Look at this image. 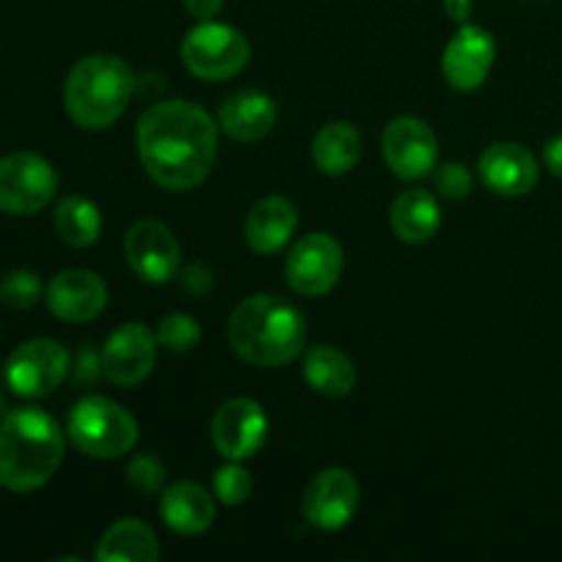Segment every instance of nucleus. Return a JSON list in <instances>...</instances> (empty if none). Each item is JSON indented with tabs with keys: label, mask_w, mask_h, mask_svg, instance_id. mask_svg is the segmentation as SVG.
<instances>
[{
	"label": "nucleus",
	"mask_w": 562,
	"mask_h": 562,
	"mask_svg": "<svg viewBox=\"0 0 562 562\" xmlns=\"http://www.w3.org/2000/svg\"><path fill=\"white\" fill-rule=\"evenodd\" d=\"M137 154L143 170L162 190H195L217 162V124L187 99L157 102L140 115Z\"/></svg>",
	"instance_id": "f257e3e1"
},
{
	"label": "nucleus",
	"mask_w": 562,
	"mask_h": 562,
	"mask_svg": "<svg viewBox=\"0 0 562 562\" xmlns=\"http://www.w3.org/2000/svg\"><path fill=\"white\" fill-rule=\"evenodd\" d=\"M228 344L256 368H280L305 351L307 322L300 307L283 296L256 294L234 307L228 318Z\"/></svg>",
	"instance_id": "f03ea898"
},
{
	"label": "nucleus",
	"mask_w": 562,
	"mask_h": 562,
	"mask_svg": "<svg viewBox=\"0 0 562 562\" xmlns=\"http://www.w3.org/2000/svg\"><path fill=\"white\" fill-rule=\"evenodd\" d=\"M64 461L60 426L36 406H20L0 420V486L27 494L42 488Z\"/></svg>",
	"instance_id": "7ed1b4c3"
},
{
	"label": "nucleus",
	"mask_w": 562,
	"mask_h": 562,
	"mask_svg": "<svg viewBox=\"0 0 562 562\" xmlns=\"http://www.w3.org/2000/svg\"><path fill=\"white\" fill-rule=\"evenodd\" d=\"M135 82V71L119 55H86L66 77L64 108L82 130H108L130 108Z\"/></svg>",
	"instance_id": "20e7f679"
},
{
	"label": "nucleus",
	"mask_w": 562,
	"mask_h": 562,
	"mask_svg": "<svg viewBox=\"0 0 562 562\" xmlns=\"http://www.w3.org/2000/svg\"><path fill=\"white\" fill-rule=\"evenodd\" d=\"M71 445L91 459H121L137 445V420L104 395H86L69 415Z\"/></svg>",
	"instance_id": "39448f33"
},
{
	"label": "nucleus",
	"mask_w": 562,
	"mask_h": 562,
	"mask_svg": "<svg viewBox=\"0 0 562 562\" xmlns=\"http://www.w3.org/2000/svg\"><path fill=\"white\" fill-rule=\"evenodd\" d=\"M181 60L190 75L217 82L239 75L250 60V42L228 22L203 20L181 42Z\"/></svg>",
	"instance_id": "423d86ee"
},
{
	"label": "nucleus",
	"mask_w": 562,
	"mask_h": 562,
	"mask_svg": "<svg viewBox=\"0 0 562 562\" xmlns=\"http://www.w3.org/2000/svg\"><path fill=\"white\" fill-rule=\"evenodd\" d=\"M58 190L53 165L33 151H14L0 159V212L36 214L47 206Z\"/></svg>",
	"instance_id": "0eeeda50"
},
{
	"label": "nucleus",
	"mask_w": 562,
	"mask_h": 562,
	"mask_svg": "<svg viewBox=\"0 0 562 562\" xmlns=\"http://www.w3.org/2000/svg\"><path fill=\"white\" fill-rule=\"evenodd\" d=\"M69 373V351L55 338L25 340L5 360L3 379L20 398H44L55 393Z\"/></svg>",
	"instance_id": "6e6552de"
},
{
	"label": "nucleus",
	"mask_w": 562,
	"mask_h": 562,
	"mask_svg": "<svg viewBox=\"0 0 562 562\" xmlns=\"http://www.w3.org/2000/svg\"><path fill=\"white\" fill-rule=\"evenodd\" d=\"M285 283L300 296H324L344 274V247L333 234L313 231L289 250L283 263Z\"/></svg>",
	"instance_id": "1a4fd4ad"
},
{
	"label": "nucleus",
	"mask_w": 562,
	"mask_h": 562,
	"mask_svg": "<svg viewBox=\"0 0 562 562\" xmlns=\"http://www.w3.org/2000/svg\"><path fill=\"white\" fill-rule=\"evenodd\" d=\"M360 508V483L344 467L316 472L302 494V510L313 527L324 532L344 530Z\"/></svg>",
	"instance_id": "9d476101"
},
{
	"label": "nucleus",
	"mask_w": 562,
	"mask_h": 562,
	"mask_svg": "<svg viewBox=\"0 0 562 562\" xmlns=\"http://www.w3.org/2000/svg\"><path fill=\"white\" fill-rule=\"evenodd\" d=\"M382 154L387 168L398 179L417 181L434 173L439 159V143L431 126L415 115H401L387 124L382 135Z\"/></svg>",
	"instance_id": "9b49d317"
},
{
	"label": "nucleus",
	"mask_w": 562,
	"mask_h": 562,
	"mask_svg": "<svg viewBox=\"0 0 562 562\" xmlns=\"http://www.w3.org/2000/svg\"><path fill=\"white\" fill-rule=\"evenodd\" d=\"M157 333L140 322H126L104 340L99 368L115 387H137L157 362Z\"/></svg>",
	"instance_id": "f8f14e48"
},
{
	"label": "nucleus",
	"mask_w": 562,
	"mask_h": 562,
	"mask_svg": "<svg viewBox=\"0 0 562 562\" xmlns=\"http://www.w3.org/2000/svg\"><path fill=\"white\" fill-rule=\"evenodd\" d=\"M269 420L252 398H231L214 412L212 445L223 459L245 461L267 442Z\"/></svg>",
	"instance_id": "ddd939ff"
},
{
	"label": "nucleus",
	"mask_w": 562,
	"mask_h": 562,
	"mask_svg": "<svg viewBox=\"0 0 562 562\" xmlns=\"http://www.w3.org/2000/svg\"><path fill=\"white\" fill-rule=\"evenodd\" d=\"M124 256L132 272L146 283H168L181 261V247L173 231L159 220H137L124 239Z\"/></svg>",
	"instance_id": "4468645a"
},
{
	"label": "nucleus",
	"mask_w": 562,
	"mask_h": 562,
	"mask_svg": "<svg viewBox=\"0 0 562 562\" xmlns=\"http://www.w3.org/2000/svg\"><path fill=\"white\" fill-rule=\"evenodd\" d=\"M494 58H497V42L492 33L481 25H461L445 47V80L456 91H475L488 80Z\"/></svg>",
	"instance_id": "2eb2a0df"
},
{
	"label": "nucleus",
	"mask_w": 562,
	"mask_h": 562,
	"mask_svg": "<svg viewBox=\"0 0 562 562\" xmlns=\"http://www.w3.org/2000/svg\"><path fill=\"white\" fill-rule=\"evenodd\" d=\"M47 307L60 322H93L108 307V285L91 269H66L49 280Z\"/></svg>",
	"instance_id": "dca6fc26"
},
{
	"label": "nucleus",
	"mask_w": 562,
	"mask_h": 562,
	"mask_svg": "<svg viewBox=\"0 0 562 562\" xmlns=\"http://www.w3.org/2000/svg\"><path fill=\"white\" fill-rule=\"evenodd\" d=\"M477 173L483 187L494 195L521 198L536 190L541 170L532 151L519 143H494L477 159Z\"/></svg>",
	"instance_id": "f3484780"
},
{
	"label": "nucleus",
	"mask_w": 562,
	"mask_h": 562,
	"mask_svg": "<svg viewBox=\"0 0 562 562\" xmlns=\"http://www.w3.org/2000/svg\"><path fill=\"white\" fill-rule=\"evenodd\" d=\"M217 119L228 137L239 143H256L267 137L278 124V104L269 93L245 88V91H236L223 99Z\"/></svg>",
	"instance_id": "a211bd4d"
},
{
	"label": "nucleus",
	"mask_w": 562,
	"mask_h": 562,
	"mask_svg": "<svg viewBox=\"0 0 562 562\" xmlns=\"http://www.w3.org/2000/svg\"><path fill=\"white\" fill-rule=\"evenodd\" d=\"M296 225H300V212L294 203L283 195H269L258 201L247 214V245L258 256H274L289 245L291 236L296 234Z\"/></svg>",
	"instance_id": "6ab92c4d"
},
{
	"label": "nucleus",
	"mask_w": 562,
	"mask_h": 562,
	"mask_svg": "<svg viewBox=\"0 0 562 562\" xmlns=\"http://www.w3.org/2000/svg\"><path fill=\"white\" fill-rule=\"evenodd\" d=\"M159 514L165 525L179 536H201L214 525L217 505L201 483L181 481L165 488L159 499Z\"/></svg>",
	"instance_id": "aec40b11"
},
{
	"label": "nucleus",
	"mask_w": 562,
	"mask_h": 562,
	"mask_svg": "<svg viewBox=\"0 0 562 562\" xmlns=\"http://www.w3.org/2000/svg\"><path fill=\"white\" fill-rule=\"evenodd\" d=\"M390 225L406 245H423L434 239L442 225V209L428 190H406L390 206Z\"/></svg>",
	"instance_id": "412c9836"
},
{
	"label": "nucleus",
	"mask_w": 562,
	"mask_h": 562,
	"mask_svg": "<svg viewBox=\"0 0 562 562\" xmlns=\"http://www.w3.org/2000/svg\"><path fill=\"white\" fill-rule=\"evenodd\" d=\"M302 376L324 398H346L357 384L355 362L335 346H313L305 351Z\"/></svg>",
	"instance_id": "4be33fe9"
},
{
	"label": "nucleus",
	"mask_w": 562,
	"mask_h": 562,
	"mask_svg": "<svg viewBox=\"0 0 562 562\" xmlns=\"http://www.w3.org/2000/svg\"><path fill=\"white\" fill-rule=\"evenodd\" d=\"M99 562H157L159 541L151 525L140 519H121L108 527L97 547Z\"/></svg>",
	"instance_id": "5701e85b"
},
{
	"label": "nucleus",
	"mask_w": 562,
	"mask_h": 562,
	"mask_svg": "<svg viewBox=\"0 0 562 562\" xmlns=\"http://www.w3.org/2000/svg\"><path fill=\"white\" fill-rule=\"evenodd\" d=\"M362 159V135L346 121L322 126L313 137V162L322 173L344 176L355 170Z\"/></svg>",
	"instance_id": "b1692460"
},
{
	"label": "nucleus",
	"mask_w": 562,
	"mask_h": 562,
	"mask_svg": "<svg viewBox=\"0 0 562 562\" xmlns=\"http://www.w3.org/2000/svg\"><path fill=\"white\" fill-rule=\"evenodd\" d=\"M55 234L69 247H91L102 234V212L82 195H66L53 214Z\"/></svg>",
	"instance_id": "393cba45"
},
{
	"label": "nucleus",
	"mask_w": 562,
	"mask_h": 562,
	"mask_svg": "<svg viewBox=\"0 0 562 562\" xmlns=\"http://www.w3.org/2000/svg\"><path fill=\"white\" fill-rule=\"evenodd\" d=\"M157 344L162 349L176 351V355L195 349L201 344V324L187 313H168L157 324Z\"/></svg>",
	"instance_id": "a878e982"
},
{
	"label": "nucleus",
	"mask_w": 562,
	"mask_h": 562,
	"mask_svg": "<svg viewBox=\"0 0 562 562\" xmlns=\"http://www.w3.org/2000/svg\"><path fill=\"white\" fill-rule=\"evenodd\" d=\"M250 494L252 475L239 461H228V464L214 472V497H217V503L236 508V505H245Z\"/></svg>",
	"instance_id": "bb28decb"
},
{
	"label": "nucleus",
	"mask_w": 562,
	"mask_h": 562,
	"mask_svg": "<svg viewBox=\"0 0 562 562\" xmlns=\"http://www.w3.org/2000/svg\"><path fill=\"white\" fill-rule=\"evenodd\" d=\"M42 300V280L36 272L27 269H14L0 280V302L14 311H27Z\"/></svg>",
	"instance_id": "cd10ccee"
},
{
	"label": "nucleus",
	"mask_w": 562,
	"mask_h": 562,
	"mask_svg": "<svg viewBox=\"0 0 562 562\" xmlns=\"http://www.w3.org/2000/svg\"><path fill=\"white\" fill-rule=\"evenodd\" d=\"M126 481L132 488H137L140 494H157L165 492V481H168V470H165L162 461L157 456H135L126 467Z\"/></svg>",
	"instance_id": "c85d7f7f"
},
{
	"label": "nucleus",
	"mask_w": 562,
	"mask_h": 562,
	"mask_svg": "<svg viewBox=\"0 0 562 562\" xmlns=\"http://www.w3.org/2000/svg\"><path fill=\"white\" fill-rule=\"evenodd\" d=\"M434 187L448 201H464L472 192V173L461 162H445L434 170Z\"/></svg>",
	"instance_id": "c756f323"
},
{
	"label": "nucleus",
	"mask_w": 562,
	"mask_h": 562,
	"mask_svg": "<svg viewBox=\"0 0 562 562\" xmlns=\"http://www.w3.org/2000/svg\"><path fill=\"white\" fill-rule=\"evenodd\" d=\"M212 269L203 267V263H192V267H187L184 272V285L187 291H192V294H206L209 289H212Z\"/></svg>",
	"instance_id": "7c9ffc66"
},
{
	"label": "nucleus",
	"mask_w": 562,
	"mask_h": 562,
	"mask_svg": "<svg viewBox=\"0 0 562 562\" xmlns=\"http://www.w3.org/2000/svg\"><path fill=\"white\" fill-rule=\"evenodd\" d=\"M225 0H184V9L187 14L195 16L198 22L203 20H214V16L220 14V9H223Z\"/></svg>",
	"instance_id": "2f4dec72"
},
{
	"label": "nucleus",
	"mask_w": 562,
	"mask_h": 562,
	"mask_svg": "<svg viewBox=\"0 0 562 562\" xmlns=\"http://www.w3.org/2000/svg\"><path fill=\"white\" fill-rule=\"evenodd\" d=\"M543 162H547L549 173L562 179V135L552 137V140L543 146Z\"/></svg>",
	"instance_id": "473e14b6"
},
{
	"label": "nucleus",
	"mask_w": 562,
	"mask_h": 562,
	"mask_svg": "<svg viewBox=\"0 0 562 562\" xmlns=\"http://www.w3.org/2000/svg\"><path fill=\"white\" fill-rule=\"evenodd\" d=\"M442 5H445V14H448L450 20L467 22L475 3H472V0H442Z\"/></svg>",
	"instance_id": "72a5a7b5"
}]
</instances>
